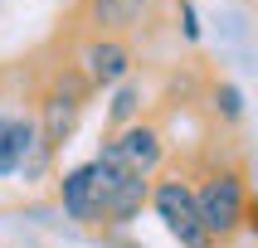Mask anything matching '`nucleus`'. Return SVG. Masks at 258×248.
I'll list each match as a JSON object with an SVG mask.
<instances>
[{
  "instance_id": "11",
  "label": "nucleus",
  "mask_w": 258,
  "mask_h": 248,
  "mask_svg": "<svg viewBox=\"0 0 258 248\" xmlns=\"http://www.w3.org/2000/svg\"><path fill=\"white\" fill-rule=\"evenodd\" d=\"M137 112V88H117V98H112V117L122 122V117Z\"/></svg>"
},
{
  "instance_id": "9",
  "label": "nucleus",
  "mask_w": 258,
  "mask_h": 248,
  "mask_svg": "<svg viewBox=\"0 0 258 248\" xmlns=\"http://www.w3.org/2000/svg\"><path fill=\"white\" fill-rule=\"evenodd\" d=\"M215 102H219V112H224V117H239V112H244V93H239V88H229V83L215 93Z\"/></svg>"
},
{
  "instance_id": "10",
  "label": "nucleus",
  "mask_w": 258,
  "mask_h": 248,
  "mask_svg": "<svg viewBox=\"0 0 258 248\" xmlns=\"http://www.w3.org/2000/svg\"><path fill=\"white\" fill-rule=\"evenodd\" d=\"M137 5H142V0H98V15H107V20H132Z\"/></svg>"
},
{
  "instance_id": "3",
  "label": "nucleus",
  "mask_w": 258,
  "mask_h": 248,
  "mask_svg": "<svg viewBox=\"0 0 258 248\" xmlns=\"http://www.w3.org/2000/svg\"><path fill=\"white\" fill-rule=\"evenodd\" d=\"M44 156H49V146L39 141V131L29 127V122L0 117V175H15V171L34 175L44 166Z\"/></svg>"
},
{
  "instance_id": "8",
  "label": "nucleus",
  "mask_w": 258,
  "mask_h": 248,
  "mask_svg": "<svg viewBox=\"0 0 258 248\" xmlns=\"http://www.w3.org/2000/svg\"><path fill=\"white\" fill-rule=\"evenodd\" d=\"M63 209L73 219H98V209H93V166H78V171L63 175Z\"/></svg>"
},
{
  "instance_id": "4",
  "label": "nucleus",
  "mask_w": 258,
  "mask_h": 248,
  "mask_svg": "<svg viewBox=\"0 0 258 248\" xmlns=\"http://www.w3.org/2000/svg\"><path fill=\"white\" fill-rule=\"evenodd\" d=\"M156 209L166 219V229L180 238V248H205V229H200V214H195V195H190L180 180H166L156 190Z\"/></svg>"
},
{
  "instance_id": "12",
  "label": "nucleus",
  "mask_w": 258,
  "mask_h": 248,
  "mask_svg": "<svg viewBox=\"0 0 258 248\" xmlns=\"http://www.w3.org/2000/svg\"><path fill=\"white\" fill-rule=\"evenodd\" d=\"M185 34H190V39H200V25H195V10H190V5H185Z\"/></svg>"
},
{
  "instance_id": "7",
  "label": "nucleus",
  "mask_w": 258,
  "mask_h": 248,
  "mask_svg": "<svg viewBox=\"0 0 258 248\" xmlns=\"http://www.w3.org/2000/svg\"><path fill=\"white\" fill-rule=\"evenodd\" d=\"M73 122H78V93L73 88H58L54 98H49V112H44V146H58L73 131Z\"/></svg>"
},
{
  "instance_id": "2",
  "label": "nucleus",
  "mask_w": 258,
  "mask_h": 248,
  "mask_svg": "<svg viewBox=\"0 0 258 248\" xmlns=\"http://www.w3.org/2000/svg\"><path fill=\"white\" fill-rule=\"evenodd\" d=\"M195 214H200V229L205 238H224V233L239 229V219H244V185L234 180V175H219L210 185L195 195Z\"/></svg>"
},
{
  "instance_id": "5",
  "label": "nucleus",
  "mask_w": 258,
  "mask_h": 248,
  "mask_svg": "<svg viewBox=\"0 0 258 248\" xmlns=\"http://www.w3.org/2000/svg\"><path fill=\"white\" fill-rule=\"evenodd\" d=\"M107 146H112V156L122 160L132 175H151L156 160H161V136L151 127H127L117 141H107Z\"/></svg>"
},
{
  "instance_id": "6",
  "label": "nucleus",
  "mask_w": 258,
  "mask_h": 248,
  "mask_svg": "<svg viewBox=\"0 0 258 248\" xmlns=\"http://www.w3.org/2000/svg\"><path fill=\"white\" fill-rule=\"evenodd\" d=\"M83 63H88V78L93 83H122L127 68H132V54L122 44H93L83 54Z\"/></svg>"
},
{
  "instance_id": "1",
  "label": "nucleus",
  "mask_w": 258,
  "mask_h": 248,
  "mask_svg": "<svg viewBox=\"0 0 258 248\" xmlns=\"http://www.w3.org/2000/svg\"><path fill=\"white\" fill-rule=\"evenodd\" d=\"M146 204V175H132L122 160L112 156V146H102V156L93 160V209L98 219H132Z\"/></svg>"
}]
</instances>
